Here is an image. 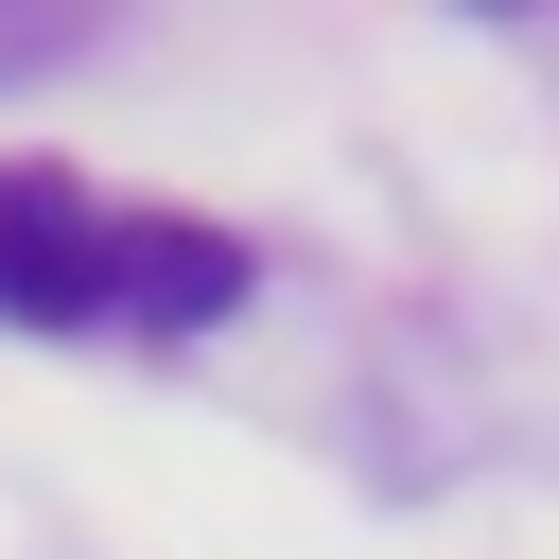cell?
<instances>
[{"label": "cell", "instance_id": "cell-2", "mask_svg": "<svg viewBox=\"0 0 559 559\" xmlns=\"http://www.w3.org/2000/svg\"><path fill=\"white\" fill-rule=\"evenodd\" d=\"M227 297H245V245H227V227H192V210H140V227H105V314L210 332Z\"/></svg>", "mask_w": 559, "mask_h": 559}, {"label": "cell", "instance_id": "cell-1", "mask_svg": "<svg viewBox=\"0 0 559 559\" xmlns=\"http://www.w3.org/2000/svg\"><path fill=\"white\" fill-rule=\"evenodd\" d=\"M0 314H17V332L105 314V210H87L70 175H0Z\"/></svg>", "mask_w": 559, "mask_h": 559}, {"label": "cell", "instance_id": "cell-3", "mask_svg": "<svg viewBox=\"0 0 559 559\" xmlns=\"http://www.w3.org/2000/svg\"><path fill=\"white\" fill-rule=\"evenodd\" d=\"M35 52H70V0H17L0 17V70H35Z\"/></svg>", "mask_w": 559, "mask_h": 559}]
</instances>
